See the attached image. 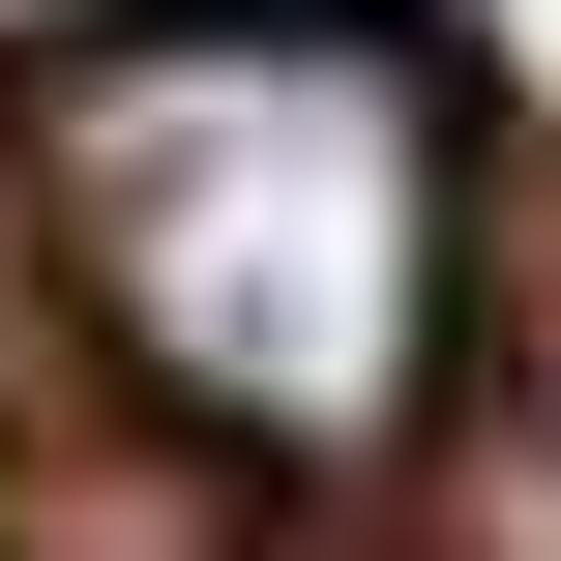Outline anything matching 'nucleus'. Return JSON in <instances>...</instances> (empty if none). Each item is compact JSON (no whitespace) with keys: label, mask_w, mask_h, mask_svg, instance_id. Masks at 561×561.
<instances>
[{"label":"nucleus","mask_w":561,"mask_h":561,"mask_svg":"<svg viewBox=\"0 0 561 561\" xmlns=\"http://www.w3.org/2000/svg\"><path fill=\"white\" fill-rule=\"evenodd\" d=\"M30 207H59L89 355L178 444H266V473L414 444L444 296H473V118H444V30H385V0H148V30H89L30 89Z\"/></svg>","instance_id":"nucleus-1"},{"label":"nucleus","mask_w":561,"mask_h":561,"mask_svg":"<svg viewBox=\"0 0 561 561\" xmlns=\"http://www.w3.org/2000/svg\"><path fill=\"white\" fill-rule=\"evenodd\" d=\"M0 325H30V118H0Z\"/></svg>","instance_id":"nucleus-2"}]
</instances>
